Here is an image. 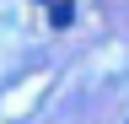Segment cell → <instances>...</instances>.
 Listing matches in <instances>:
<instances>
[{"label": "cell", "instance_id": "cell-1", "mask_svg": "<svg viewBox=\"0 0 129 124\" xmlns=\"http://www.w3.org/2000/svg\"><path fill=\"white\" fill-rule=\"evenodd\" d=\"M38 6L48 11V22H54V27H70V22H75V0H38Z\"/></svg>", "mask_w": 129, "mask_h": 124}]
</instances>
